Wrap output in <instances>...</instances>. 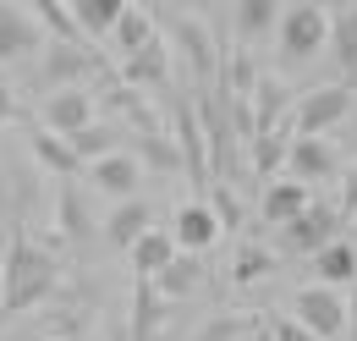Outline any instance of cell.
I'll list each match as a JSON object with an SVG mask.
<instances>
[{
  "mask_svg": "<svg viewBox=\"0 0 357 341\" xmlns=\"http://www.w3.org/2000/svg\"><path fill=\"white\" fill-rule=\"evenodd\" d=\"M55 286H61V259L39 248L28 231H11V242H6V314H28V308H39V303L55 298Z\"/></svg>",
  "mask_w": 357,
  "mask_h": 341,
  "instance_id": "cell-1",
  "label": "cell"
},
{
  "mask_svg": "<svg viewBox=\"0 0 357 341\" xmlns=\"http://www.w3.org/2000/svg\"><path fill=\"white\" fill-rule=\"evenodd\" d=\"M275 44H280V66H308L313 55L330 44V11L324 6H291V11H280Z\"/></svg>",
  "mask_w": 357,
  "mask_h": 341,
  "instance_id": "cell-2",
  "label": "cell"
},
{
  "mask_svg": "<svg viewBox=\"0 0 357 341\" xmlns=\"http://www.w3.org/2000/svg\"><path fill=\"white\" fill-rule=\"evenodd\" d=\"M165 44H171V55L187 66L192 83L215 88V78H220V44L209 39V28H204L198 17H176V22L165 28Z\"/></svg>",
  "mask_w": 357,
  "mask_h": 341,
  "instance_id": "cell-3",
  "label": "cell"
},
{
  "mask_svg": "<svg viewBox=\"0 0 357 341\" xmlns=\"http://www.w3.org/2000/svg\"><path fill=\"white\" fill-rule=\"evenodd\" d=\"M352 105H357V94L352 83H324V88H308L297 105H291V132H330V127H341L347 116H352Z\"/></svg>",
  "mask_w": 357,
  "mask_h": 341,
  "instance_id": "cell-4",
  "label": "cell"
},
{
  "mask_svg": "<svg viewBox=\"0 0 357 341\" xmlns=\"http://www.w3.org/2000/svg\"><path fill=\"white\" fill-rule=\"evenodd\" d=\"M341 226H347L341 204H319V198H313L297 220L275 226V231H280V254H319L330 237H341Z\"/></svg>",
  "mask_w": 357,
  "mask_h": 341,
  "instance_id": "cell-5",
  "label": "cell"
},
{
  "mask_svg": "<svg viewBox=\"0 0 357 341\" xmlns=\"http://www.w3.org/2000/svg\"><path fill=\"white\" fill-rule=\"evenodd\" d=\"M286 170L297 182H335L341 176V149L330 143V132H291V149H286Z\"/></svg>",
  "mask_w": 357,
  "mask_h": 341,
  "instance_id": "cell-6",
  "label": "cell"
},
{
  "mask_svg": "<svg viewBox=\"0 0 357 341\" xmlns=\"http://www.w3.org/2000/svg\"><path fill=\"white\" fill-rule=\"evenodd\" d=\"M291 314L308 325L319 341H335L347 336V303H341V292L330 286V281H313V286H303L297 298H291Z\"/></svg>",
  "mask_w": 357,
  "mask_h": 341,
  "instance_id": "cell-7",
  "label": "cell"
},
{
  "mask_svg": "<svg viewBox=\"0 0 357 341\" xmlns=\"http://www.w3.org/2000/svg\"><path fill=\"white\" fill-rule=\"evenodd\" d=\"M39 78L50 88L83 83V78H105V61L93 55V44H72V39H50L39 55Z\"/></svg>",
  "mask_w": 357,
  "mask_h": 341,
  "instance_id": "cell-8",
  "label": "cell"
},
{
  "mask_svg": "<svg viewBox=\"0 0 357 341\" xmlns=\"http://www.w3.org/2000/svg\"><path fill=\"white\" fill-rule=\"evenodd\" d=\"M55 39L33 11H22L17 0H0V61H17V55H39Z\"/></svg>",
  "mask_w": 357,
  "mask_h": 341,
  "instance_id": "cell-9",
  "label": "cell"
},
{
  "mask_svg": "<svg viewBox=\"0 0 357 341\" xmlns=\"http://www.w3.org/2000/svg\"><path fill=\"white\" fill-rule=\"evenodd\" d=\"M171 44H165V34H154L149 44H137V50H121V66H116V78L132 88H165V78H171Z\"/></svg>",
  "mask_w": 357,
  "mask_h": 341,
  "instance_id": "cell-10",
  "label": "cell"
},
{
  "mask_svg": "<svg viewBox=\"0 0 357 341\" xmlns=\"http://www.w3.org/2000/svg\"><path fill=\"white\" fill-rule=\"evenodd\" d=\"M89 122H99V110H93V94H89L83 83L50 88V99H45V127H50V132L72 138V132L89 127Z\"/></svg>",
  "mask_w": 357,
  "mask_h": 341,
  "instance_id": "cell-11",
  "label": "cell"
},
{
  "mask_svg": "<svg viewBox=\"0 0 357 341\" xmlns=\"http://www.w3.org/2000/svg\"><path fill=\"white\" fill-rule=\"evenodd\" d=\"M171 231H176V242L187 248V254H209L215 242H220V215H215V204H204V198H192V204H181L176 220H171Z\"/></svg>",
  "mask_w": 357,
  "mask_h": 341,
  "instance_id": "cell-12",
  "label": "cell"
},
{
  "mask_svg": "<svg viewBox=\"0 0 357 341\" xmlns=\"http://www.w3.org/2000/svg\"><path fill=\"white\" fill-rule=\"evenodd\" d=\"M308 204H313V187H308V182H297V176L286 170V176H269V182H264L259 215H264L269 226H286V220H297Z\"/></svg>",
  "mask_w": 357,
  "mask_h": 341,
  "instance_id": "cell-13",
  "label": "cell"
},
{
  "mask_svg": "<svg viewBox=\"0 0 357 341\" xmlns=\"http://www.w3.org/2000/svg\"><path fill=\"white\" fill-rule=\"evenodd\" d=\"M93 187L99 193H110V198H132L137 187H143V160L137 154H121V149H110V154H99L89 166Z\"/></svg>",
  "mask_w": 357,
  "mask_h": 341,
  "instance_id": "cell-14",
  "label": "cell"
},
{
  "mask_svg": "<svg viewBox=\"0 0 357 341\" xmlns=\"http://www.w3.org/2000/svg\"><path fill=\"white\" fill-rule=\"evenodd\" d=\"M171 116H176V149H181V160H187V176L204 187V182L215 176V170H209V138H204V127L192 122V105H187V99H176Z\"/></svg>",
  "mask_w": 357,
  "mask_h": 341,
  "instance_id": "cell-15",
  "label": "cell"
},
{
  "mask_svg": "<svg viewBox=\"0 0 357 341\" xmlns=\"http://www.w3.org/2000/svg\"><path fill=\"white\" fill-rule=\"evenodd\" d=\"M291 105H297V99H291V88L280 83L275 72H264V78L253 83V127H259V132L280 127V122L291 116ZM259 132H253V138H259Z\"/></svg>",
  "mask_w": 357,
  "mask_h": 341,
  "instance_id": "cell-16",
  "label": "cell"
},
{
  "mask_svg": "<svg viewBox=\"0 0 357 341\" xmlns=\"http://www.w3.org/2000/svg\"><path fill=\"white\" fill-rule=\"evenodd\" d=\"M181 254V242H176V231H160V226H149L143 237H137L132 248H127V259H132V270L137 275H160L171 259Z\"/></svg>",
  "mask_w": 357,
  "mask_h": 341,
  "instance_id": "cell-17",
  "label": "cell"
},
{
  "mask_svg": "<svg viewBox=\"0 0 357 341\" xmlns=\"http://www.w3.org/2000/svg\"><path fill=\"white\" fill-rule=\"evenodd\" d=\"M280 28V0H236V11H231V34L242 44L264 39Z\"/></svg>",
  "mask_w": 357,
  "mask_h": 341,
  "instance_id": "cell-18",
  "label": "cell"
},
{
  "mask_svg": "<svg viewBox=\"0 0 357 341\" xmlns=\"http://www.w3.org/2000/svg\"><path fill=\"white\" fill-rule=\"evenodd\" d=\"M66 6H72L77 28H83L93 44H105L110 34H116V22H121V11H127L132 0H66Z\"/></svg>",
  "mask_w": 357,
  "mask_h": 341,
  "instance_id": "cell-19",
  "label": "cell"
},
{
  "mask_svg": "<svg viewBox=\"0 0 357 341\" xmlns=\"http://www.w3.org/2000/svg\"><path fill=\"white\" fill-rule=\"evenodd\" d=\"M154 286H160V298H192V292L204 286V254H187V248H181V254L154 275Z\"/></svg>",
  "mask_w": 357,
  "mask_h": 341,
  "instance_id": "cell-20",
  "label": "cell"
},
{
  "mask_svg": "<svg viewBox=\"0 0 357 341\" xmlns=\"http://www.w3.org/2000/svg\"><path fill=\"white\" fill-rule=\"evenodd\" d=\"M264 72L253 66V55L248 50H220V78H215V88H220L225 99H253V83H259Z\"/></svg>",
  "mask_w": 357,
  "mask_h": 341,
  "instance_id": "cell-21",
  "label": "cell"
},
{
  "mask_svg": "<svg viewBox=\"0 0 357 341\" xmlns=\"http://www.w3.org/2000/svg\"><path fill=\"white\" fill-rule=\"evenodd\" d=\"M313 270H319V281H330V286H352L357 281V242L330 237V242L313 254Z\"/></svg>",
  "mask_w": 357,
  "mask_h": 341,
  "instance_id": "cell-22",
  "label": "cell"
},
{
  "mask_svg": "<svg viewBox=\"0 0 357 341\" xmlns=\"http://www.w3.org/2000/svg\"><path fill=\"white\" fill-rule=\"evenodd\" d=\"M248 149H253V170H259V182L280 176V170H286V149H291V122H280V127L259 132Z\"/></svg>",
  "mask_w": 357,
  "mask_h": 341,
  "instance_id": "cell-23",
  "label": "cell"
},
{
  "mask_svg": "<svg viewBox=\"0 0 357 341\" xmlns=\"http://www.w3.org/2000/svg\"><path fill=\"white\" fill-rule=\"evenodd\" d=\"M275 270H280V254L264 248V242H242V248L231 254V281H236V286H253V281H264Z\"/></svg>",
  "mask_w": 357,
  "mask_h": 341,
  "instance_id": "cell-24",
  "label": "cell"
},
{
  "mask_svg": "<svg viewBox=\"0 0 357 341\" xmlns=\"http://www.w3.org/2000/svg\"><path fill=\"white\" fill-rule=\"evenodd\" d=\"M33 154H39L55 176H77V170H83V154L72 149V138H61V132H50V127L33 132Z\"/></svg>",
  "mask_w": 357,
  "mask_h": 341,
  "instance_id": "cell-25",
  "label": "cell"
},
{
  "mask_svg": "<svg viewBox=\"0 0 357 341\" xmlns=\"http://www.w3.org/2000/svg\"><path fill=\"white\" fill-rule=\"evenodd\" d=\"M149 226H154V215H149V204H137V198H127L121 210H116L110 220H105V237H110L116 248H132V242L143 237V231H149Z\"/></svg>",
  "mask_w": 357,
  "mask_h": 341,
  "instance_id": "cell-26",
  "label": "cell"
},
{
  "mask_svg": "<svg viewBox=\"0 0 357 341\" xmlns=\"http://www.w3.org/2000/svg\"><path fill=\"white\" fill-rule=\"evenodd\" d=\"M160 325V286L154 275H137V292H132V336L127 341H149Z\"/></svg>",
  "mask_w": 357,
  "mask_h": 341,
  "instance_id": "cell-27",
  "label": "cell"
},
{
  "mask_svg": "<svg viewBox=\"0 0 357 341\" xmlns=\"http://www.w3.org/2000/svg\"><path fill=\"white\" fill-rule=\"evenodd\" d=\"M154 34H160V28H154V17H149V6H127V11H121V22H116V34H110V39L121 44V50H137V44H149L154 39Z\"/></svg>",
  "mask_w": 357,
  "mask_h": 341,
  "instance_id": "cell-28",
  "label": "cell"
},
{
  "mask_svg": "<svg viewBox=\"0 0 357 341\" xmlns=\"http://www.w3.org/2000/svg\"><path fill=\"white\" fill-rule=\"evenodd\" d=\"M137 160H149L154 170H187L176 138H165V132H143V138H137Z\"/></svg>",
  "mask_w": 357,
  "mask_h": 341,
  "instance_id": "cell-29",
  "label": "cell"
},
{
  "mask_svg": "<svg viewBox=\"0 0 357 341\" xmlns=\"http://www.w3.org/2000/svg\"><path fill=\"white\" fill-rule=\"evenodd\" d=\"M110 143H116V132L99 127V122H89V127L72 132V149H77L83 160H99V154H110Z\"/></svg>",
  "mask_w": 357,
  "mask_h": 341,
  "instance_id": "cell-30",
  "label": "cell"
},
{
  "mask_svg": "<svg viewBox=\"0 0 357 341\" xmlns=\"http://www.w3.org/2000/svg\"><path fill=\"white\" fill-rule=\"evenodd\" d=\"M269 336H275V341H319V336L308 331V325L297 319V314H286V319L275 314V319H269Z\"/></svg>",
  "mask_w": 357,
  "mask_h": 341,
  "instance_id": "cell-31",
  "label": "cell"
},
{
  "mask_svg": "<svg viewBox=\"0 0 357 341\" xmlns=\"http://www.w3.org/2000/svg\"><path fill=\"white\" fill-rule=\"evenodd\" d=\"M209 204H215V215H220V226H225V231H231V226H242V204H236V198H231L225 187H215V198H209Z\"/></svg>",
  "mask_w": 357,
  "mask_h": 341,
  "instance_id": "cell-32",
  "label": "cell"
},
{
  "mask_svg": "<svg viewBox=\"0 0 357 341\" xmlns=\"http://www.w3.org/2000/svg\"><path fill=\"white\" fill-rule=\"evenodd\" d=\"M83 231H89V220H83V204L66 193V237H83Z\"/></svg>",
  "mask_w": 357,
  "mask_h": 341,
  "instance_id": "cell-33",
  "label": "cell"
},
{
  "mask_svg": "<svg viewBox=\"0 0 357 341\" xmlns=\"http://www.w3.org/2000/svg\"><path fill=\"white\" fill-rule=\"evenodd\" d=\"M17 116H22V105H17V94H11V88L0 83V127H6V122H17Z\"/></svg>",
  "mask_w": 357,
  "mask_h": 341,
  "instance_id": "cell-34",
  "label": "cell"
},
{
  "mask_svg": "<svg viewBox=\"0 0 357 341\" xmlns=\"http://www.w3.org/2000/svg\"><path fill=\"white\" fill-rule=\"evenodd\" d=\"M341 215H347V220L357 215V166H352V176H347V187H341Z\"/></svg>",
  "mask_w": 357,
  "mask_h": 341,
  "instance_id": "cell-35",
  "label": "cell"
},
{
  "mask_svg": "<svg viewBox=\"0 0 357 341\" xmlns=\"http://www.w3.org/2000/svg\"><path fill=\"white\" fill-rule=\"evenodd\" d=\"M347 336L357 341V281H352V303H347Z\"/></svg>",
  "mask_w": 357,
  "mask_h": 341,
  "instance_id": "cell-36",
  "label": "cell"
},
{
  "mask_svg": "<svg viewBox=\"0 0 357 341\" xmlns=\"http://www.w3.org/2000/svg\"><path fill=\"white\" fill-rule=\"evenodd\" d=\"M236 341H275V336H269V325H248V331H242Z\"/></svg>",
  "mask_w": 357,
  "mask_h": 341,
  "instance_id": "cell-37",
  "label": "cell"
},
{
  "mask_svg": "<svg viewBox=\"0 0 357 341\" xmlns=\"http://www.w3.org/2000/svg\"><path fill=\"white\" fill-rule=\"evenodd\" d=\"M0 303H6V259H0Z\"/></svg>",
  "mask_w": 357,
  "mask_h": 341,
  "instance_id": "cell-38",
  "label": "cell"
},
{
  "mask_svg": "<svg viewBox=\"0 0 357 341\" xmlns=\"http://www.w3.org/2000/svg\"><path fill=\"white\" fill-rule=\"evenodd\" d=\"M137 6H160V0H137Z\"/></svg>",
  "mask_w": 357,
  "mask_h": 341,
  "instance_id": "cell-39",
  "label": "cell"
},
{
  "mask_svg": "<svg viewBox=\"0 0 357 341\" xmlns=\"http://www.w3.org/2000/svg\"><path fill=\"white\" fill-rule=\"evenodd\" d=\"M335 6H352V0H335Z\"/></svg>",
  "mask_w": 357,
  "mask_h": 341,
  "instance_id": "cell-40",
  "label": "cell"
},
{
  "mask_svg": "<svg viewBox=\"0 0 357 341\" xmlns=\"http://www.w3.org/2000/svg\"><path fill=\"white\" fill-rule=\"evenodd\" d=\"M187 6H198V0H187Z\"/></svg>",
  "mask_w": 357,
  "mask_h": 341,
  "instance_id": "cell-41",
  "label": "cell"
},
{
  "mask_svg": "<svg viewBox=\"0 0 357 341\" xmlns=\"http://www.w3.org/2000/svg\"><path fill=\"white\" fill-rule=\"evenodd\" d=\"M50 341H61V336H50Z\"/></svg>",
  "mask_w": 357,
  "mask_h": 341,
  "instance_id": "cell-42",
  "label": "cell"
}]
</instances>
